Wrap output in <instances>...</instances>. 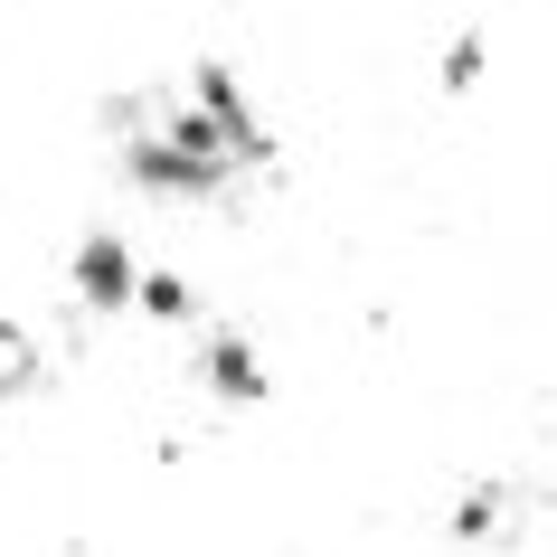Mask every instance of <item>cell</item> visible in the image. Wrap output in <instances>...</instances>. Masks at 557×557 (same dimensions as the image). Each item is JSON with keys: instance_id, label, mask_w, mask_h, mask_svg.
<instances>
[{"instance_id": "1", "label": "cell", "mask_w": 557, "mask_h": 557, "mask_svg": "<svg viewBox=\"0 0 557 557\" xmlns=\"http://www.w3.org/2000/svg\"><path fill=\"white\" fill-rule=\"evenodd\" d=\"M123 284H133V274H123V256H114V246H86V294L123 302Z\"/></svg>"}]
</instances>
